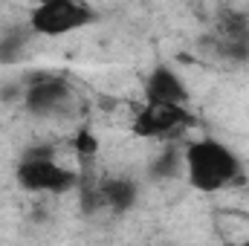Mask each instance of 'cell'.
I'll return each mask as SVG.
<instances>
[{
  "instance_id": "6da1fadb",
  "label": "cell",
  "mask_w": 249,
  "mask_h": 246,
  "mask_svg": "<svg viewBox=\"0 0 249 246\" xmlns=\"http://www.w3.org/2000/svg\"><path fill=\"white\" fill-rule=\"evenodd\" d=\"M183 177L200 194L226 191L244 177L241 157L220 139L200 136L183 151Z\"/></svg>"
},
{
  "instance_id": "7a4b0ae2",
  "label": "cell",
  "mask_w": 249,
  "mask_h": 246,
  "mask_svg": "<svg viewBox=\"0 0 249 246\" xmlns=\"http://www.w3.org/2000/svg\"><path fill=\"white\" fill-rule=\"evenodd\" d=\"M96 20L90 0H38L29 12V32L41 38H64Z\"/></svg>"
},
{
  "instance_id": "3957f363",
  "label": "cell",
  "mask_w": 249,
  "mask_h": 246,
  "mask_svg": "<svg viewBox=\"0 0 249 246\" xmlns=\"http://www.w3.org/2000/svg\"><path fill=\"white\" fill-rule=\"evenodd\" d=\"M15 180L20 188H26L32 194H67L78 185V174L61 165L53 154L32 151L20 159Z\"/></svg>"
},
{
  "instance_id": "277c9868",
  "label": "cell",
  "mask_w": 249,
  "mask_h": 246,
  "mask_svg": "<svg viewBox=\"0 0 249 246\" xmlns=\"http://www.w3.org/2000/svg\"><path fill=\"white\" fill-rule=\"evenodd\" d=\"M186 127H191V113L186 105L145 102L133 116V133L142 139H171Z\"/></svg>"
},
{
  "instance_id": "5b68a950",
  "label": "cell",
  "mask_w": 249,
  "mask_h": 246,
  "mask_svg": "<svg viewBox=\"0 0 249 246\" xmlns=\"http://www.w3.org/2000/svg\"><path fill=\"white\" fill-rule=\"evenodd\" d=\"M70 96H72L70 84L58 75H38L23 87V105L38 116L55 113L58 107H64L70 102Z\"/></svg>"
},
{
  "instance_id": "8992f818",
  "label": "cell",
  "mask_w": 249,
  "mask_h": 246,
  "mask_svg": "<svg viewBox=\"0 0 249 246\" xmlns=\"http://www.w3.org/2000/svg\"><path fill=\"white\" fill-rule=\"evenodd\" d=\"M142 90H145V102H157V105H188L186 81L168 64H157L148 72Z\"/></svg>"
},
{
  "instance_id": "52a82bcc",
  "label": "cell",
  "mask_w": 249,
  "mask_h": 246,
  "mask_svg": "<svg viewBox=\"0 0 249 246\" xmlns=\"http://www.w3.org/2000/svg\"><path fill=\"white\" fill-rule=\"evenodd\" d=\"M99 206L113 209V211H127L136 203V183H130L127 177H107L99 183L96 191Z\"/></svg>"
},
{
  "instance_id": "ba28073f",
  "label": "cell",
  "mask_w": 249,
  "mask_h": 246,
  "mask_svg": "<svg viewBox=\"0 0 249 246\" xmlns=\"http://www.w3.org/2000/svg\"><path fill=\"white\" fill-rule=\"evenodd\" d=\"M171 174H183V154L177 151H162V157L154 162V177L165 180Z\"/></svg>"
}]
</instances>
